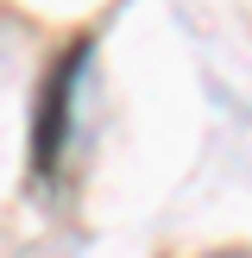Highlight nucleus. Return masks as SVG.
Here are the masks:
<instances>
[{"label": "nucleus", "mask_w": 252, "mask_h": 258, "mask_svg": "<svg viewBox=\"0 0 252 258\" xmlns=\"http://www.w3.org/2000/svg\"><path fill=\"white\" fill-rule=\"evenodd\" d=\"M214 258H246V252H239V246H233V252H214Z\"/></svg>", "instance_id": "1"}]
</instances>
